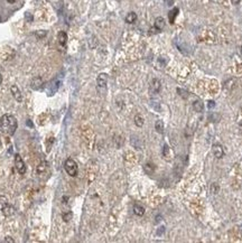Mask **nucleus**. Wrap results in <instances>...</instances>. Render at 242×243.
I'll list each match as a JSON object with an SVG mask.
<instances>
[{"mask_svg":"<svg viewBox=\"0 0 242 243\" xmlns=\"http://www.w3.org/2000/svg\"><path fill=\"white\" fill-rule=\"evenodd\" d=\"M106 83H108V75L106 73L99 74L98 78H96V84H98L99 88H106Z\"/></svg>","mask_w":242,"mask_h":243,"instance_id":"7","label":"nucleus"},{"mask_svg":"<svg viewBox=\"0 0 242 243\" xmlns=\"http://www.w3.org/2000/svg\"><path fill=\"white\" fill-rule=\"evenodd\" d=\"M18 127L16 118L11 114H3L0 119V128L3 130V132H5L6 134L13 136L15 134Z\"/></svg>","mask_w":242,"mask_h":243,"instance_id":"1","label":"nucleus"},{"mask_svg":"<svg viewBox=\"0 0 242 243\" xmlns=\"http://www.w3.org/2000/svg\"><path fill=\"white\" fill-rule=\"evenodd\" d=\"M155 28L157 30H162L164 29V27H165V19L162 18V17H157L156 20H155V24H154Z\"/></svg>","mask_w":242,"mask_h":243,"instance_id":"11","label":"nucleus"},{"mask_svg":"<svg viewBox=\"0 0 242 243\" xmlns=\"http://www.w3.org/2000/svg\"><path fill=\"white\" fill-rule=\"evenodd\" d=\"M1 83H3V75L0 74V85H1Z\"/></svg>","mask_w":242,"mask_h":243,"instance_id":"31","label":"nucleus"},{"mask_svg":"<svg viewBox=\"0 0 242 243\" xmlns=\"http://www.w3.org/2000/svg\"><path fill=\"white\" fill-rule=\"evenodd\" d=\"M46 35H47V32H46V30H38V32H36V36H37L38 38L45 37Z\"/></svg>","mask_w":242,"mask_h":243,"instance_id":"23","label":"nucleus"},{"mask_svg":"<svg viewBox=\"0 0 242 243\" xmlns=\"http://www.w3.org/2000/svg\"><path fill=\"white\" fill-rule=\"evenodd\" d=\"M164 232H165V227L162 226V227H159V230L157 231V234H158V235H162Z\"/></svg>","mask_w":242,"mask_h":243,"instance_id":"27","label":"nucleus"},{"mask_svg":"<svg viewBox=\"0 0 242 243\" xmlns=\"http://www.w3.org/2000/svg\"><path fill=\"white\" fill-rule=\"evenodd\" d=\"M165 3L167 6H172L174 3V0H165Z\"/></svg>","mask_w":242,"mask_h":243,"instance_id":"28","label":"nucleus"},{"mask_svg":"<svg viewBox=\"0 0 242 243\" xmlns=\"http://www.w3.org/2000/svg\"><path fill=\"white\" fill-rule=\"evenodd\" d=\"M7 1H8L9 3H13L15 1H16V0H7Z\"/></svg>","mask_w":242,"mask_h":243,"instance_id":"32","label":"nucleus"},{"mask_svg":"<svg viewBox=\"0 0 242 243\" xmlns=\"http://www.w3.org/2000/svg\"><path fill=\"white\" fill-rule=\"evenodd\" d=\"M0 22H1V18H0Z\"/></svg>","mask_w":242,"mask_h":243,"instance_id":"36","label":"nucleus"},{"mask_svg":"<svg viewBox=\"0 0 242 243\" xmlns=\"http://www.w3.org/2000/svg\"><path fill=\"white\" fill-rule=\"evenodd\" d=\"M46 165H47V164H46V161H42V163H40V165L38 166V168H37V171H38V173H42V171L45 170Z\"/></svg>","mask_w":242,"mask_h":243,"instance_id":"22","label":"nucleus"},{"mask_svg":"<svg viewBox=\"0 0 242 243\" xmlns=\"http://www.w3.org/2000/svg\"><path fill=\"white\" fill-rule=\"evenodd\" d=\"M160 89H162V83L158 78H154L152 81V84H150V92L152 94H157L158 92L160 91Z\"/></svg>","mask_w":242,"mask_h":243,"instance_id":"6","label":"nucleus"},{"mask_svg":"<svg viewBox=\"0 0 242 243\" xmlns=\"http://www.w3.org/2000/svg\"><path fill=\"white\" fill-rule=\"evenodd\" d=\"M193 109H194L196 112H203V110H204V104H203L202 101H200V100H196V101L193 103Z\"/></svg>","mask_w":242,"mask_h":243,"instance_id":"15","label":"nucleus"},{"mask_svg":"<svg viewBox=\"0 0 242 243\" xmlns=\"http://www.w3.org/2000/svg\"><path fill=\"white\" fill-rule=\"evenodd\" d=\"M155 129L158 134H162L164 132V122L162 120H157L155 123Z\"/></svg>","mask_w":242,"mask_h":243,"instance_id":"16","label":"nucleus"},{"mask_svg":"<svg viewBox=\"0 0 242 243\" xmlns=\"http://www.w3.org/2000/svg\"><path fill=\"white\" fill-rule=\"evenodd\" d=\"M10 91H11V94L13 95V98L16 99V101H18V102L23 101V96H21V93H20V91H19L18 86H17V85H11Z\"/></svg>","mask_w":242,"mask_h":243,"instance_id":"8","label":"nucleus"},{"mask_svg":"<svg viewBox=\"0 0 242 243\" xmlns=\"http://www.w3.org/2000/svg\"><path fill=\"white\" fill-rule=\"evenodd\" d=\"M212 152L216 158H222L224 156V149L220 144H214L212 146Z\"/></svg>","mask_w":242,"mask_h":243,"instance_id":"5","label":"nucleus"},{"mask_svg":"<svg viewBox=\"0 0 242 243\" xmlns=\"http://www.w3.org/2000/svg\"><path fill=\"white\" fill-rule=\"evenodd\" d=\"M133 213L138 215V216H142L145 214V208L139 204H135L133 205Z\"/></svg>","mask_w":242,"mask_h":243,"instance_id":"14","label":"nucleus"},{"mask_svg":"<svg viewBox=\"0 0 242 243\" xmlns=\"http://www.w3.org/2000/svg\"><path fill=\"white\" fill-rule=\"evenodd\" d=\"M219 190H220V187H219V185L216 184V183H213V184L211 185V193H212V194H218Z\"/></svg>","mask_w":242,"mask_h":243,"instance_id":"19","label":"nucleus"},{"mask_svg":"<svg viewBox=\"0 0 242 243\" xmlns=\"http://www.w3.org/2000/svg\"><path fill=\"white\" fill-rule=\"evenodd\" d=\"M177 92L179 93V95L183 98V99H187L188 98V92L185 91V90H182V89H177Z\"/></svg>","mask_w":242,"mask_h":243,"instance_id":"20","label":"nucleus"},{"mask_svg":"<svg viewBox=\"0 0 242 243\" xmlns=\"http://www.w3.org/2000/svg\"><path fill=\"white\" fill-rule=\"evenodd\" d=\"M57 37H59V44L61 47L65 48L66 47V43H67V34L65 32H59V35H57Z\"/></svg>","mask_w":242,"mask_h":243,"instance_id":"9","label":"nucleus"},{"mask_svg":"<svg viewBox=\"0 0 242 243\" xmlns=\"http://www.w3.org/2000/svg\"><path fill=\"white\" fill-rule=\"evenodd\" d=\"M160 221V216H157V220H156V222H159Z\"/></svg>","mask_w":242,"mask_h":243,"instance_id":"33","label":"nucleus"},{"mask_svg":"<svg viewBox=\"0 0 242 243\" xmlns=\"http://www.w3.org/2000/svg\"><path fill=\"white\" fill-rule=\"evenodd\" d=\"M25 18H26V20L28 23H32L33 20H34V17H33V15L30 13H25Z\"/></svg>","mask_w":242,"mask_h":243,"instance_id":"25","label":"nucleus"},{"mask_svg":"<svg viewBox=\"0 0 242 243\" xmlns=\"http://www.w3.org/2000/svg\"><path fill=\"white\" fill-rule=\"evenodd\" d=\"M135 123H136L137 127H142L144 126V123H145L144 118L141 117V115L137 114L136 117H135Z\"/></svg>","mask_w":242,"mask_h":243,"instance_id":"18","label":"nucleus"},{"mask_svg":"<svg viewBox=\"0 0 242 243\" xmlns=\"http://www.w3.org/2000/svg\"><path fill=\"white\" fill-rule=\"evenodd\" d=\"M72 215H73L72 212H66V213H63V215H62V216H63V220H64V221H65V222H69L70 220L72 219Z\"/></svg>","mask_w":242,"mask_h":243,"instance_id":"21","label":"nucleus"},{"mask_svg":"<svg viewBox=\"0 0 242 243\" xmlns=\"http://www.w3.org/2000/svg\"><path fill=\"white\" fill-rule=\"evenodd\" d=\"M240 51H241V54H242V45H241V48H240Z\"/></svg>","mask_w":242,"mask_h":243,"instance_id":"35","label":"nucleus"},{"mask_svg":"<svg viewBox=\"0 0 242 243\" xmlns=\"http://www.w3.org/2000/svg\"><path fill=\"white\" fill-rule=\"evenodd\" d=\"M178 13H179V9L177 8V7L173 8L169 13H168V19H169L170 24H174V23H175V19H176V17H177V15H178Z\"/></svg>","mask_w":242,"mask_h":243,"instance_id":"12","label":"nucleus"},{"mask_svg":"<svg viewBox=\"0 0 242 243\" xmlns=\"http://www.w3.org/2000/svg\"><path fill=\"white\" fill-rule=\"evenodd\" d=\"M64 168H65L66 173L71 177H75L77 175V171H79V166H77L76 161L74 159H72V158H67L66 160H65Z\"/></svg>","mask_w":242,"mask_h":243,"instance_id":"3","label":"nucleus"},{"mask_svg":"<svg viewBox=\"0 0 242 243\" xmlns=\"http://www.w3.org/2000/svg\"><path fill=\"white\" fill-rule=\"evenodd\" d=\"M240 232H241V235H242V225L240 226Z\"/></svg>","mask_w":242,"mask_h":243,"instance_id":"34","label":"nucleus"},{"mask_svg":"<svg viewBox=\"0 0 242 243\" xmlns=\"http://www.w3.org/2000/svg\"><path fill=\"white\" fill-rule=\"evenodd\" d=\"M42 85H43V80L40 76L34 78L32 80V83H30V86H32V89H34V90H38Z\"/></svg>","mask_w":242,"mask_h":243,"instance_id":"10","label":"nucleus"},{"mask_svg":"<svg viewBox=\"0 0 242 243\" xmlns=\"http://www.w3.org/2000/svg\"><path fill=\"white\" fill-rule=\"evenodd\" d=\"M0 212H1L5 216H10V215L13 214V212H15L13 207L9 204L7 197H6V196H3V195L0 196Z\"/></svg>","mask_w":242,"mask_h":243,"instance_id":"2","label":"nucleus"},{"mask_svg":"<svg viewBox=\"0 0 242 243\" xmlns=\"http://www.w3.org/2000/svg\"><path fill=\"white\" fill-rule=\"evenodd\" d=\"M162 155L165 158H168V155H169V147H168L167 144L164 146V151H162Z\"/></svg>","mask_w":242,"mask_h":243,"instance_id":"24","label":"nucleus"},{"mask_svg":"<svg viewBox=\"0 0 242 243\" xmlns=\"http://www.w3.org/2000/svg\"><path fill=\"white\" fill-rule=\"evenodd\" d=\"M136 20H137V13H133V11L129 13L126 16V23L127 24H133V23H136Z\"/></svg>","mask_w":242,"mask_h":243,"instance_id":"13","label":"nucleus"},{"mask_svg":"<svg viewBox=\"0 0 242 243\" xmlns=\"http://www.w3.org/2000/svg\"><path fill=\"white\" fill-rule=\"evenodd\" d=\"M208 107L210 108V109H213V108L215 107V102L212 101V100H211V101H209L208 102Z\"/></svg>","mask_w":242,"mask_h":243,"instance_id":"26","label":"nucleus"},{"mask_svg":"<svg viewBox=\"0 0 242 243\" xmlns=\"http://www.w3.org/2000/svg\"><path fill=\"white\" fill-rule=\"evenodd\" d=\"M144 170H145V173L148 174V175H152L155 170V165H152V164H146V165L144 166Z\"/></svg>","mask_w":242,"mask_h":243,"instance_id":"17","label":"nucleus"},{"mask_svg":"<svg viewBox=\"0 0 242 243\" xmlns=\"http://www.w3.org/2000/svg\"><path fill=\"white\" fill-rule=\"evenodd\" d=\"M5 241L6 242H13V239H10V236H7V238L5 239Z\"/></svg>","mask_w":242,"mask_h":243,"instance_id":"30","label":"nucleus"},{"mask_svg":"<svg viewBox=\"0 0 242 243\" xmlns=\"http://www.w3.org/2000/svg\"><path fill=\"white\" fill-rule=\"evenodd\" d=\"M240 1H241V0H231L232 5H235V6H237V5H239V3H240Z\"/></svg>","mask_w":242,"mask_h":243,"instance_id":"29","label":"nucleus"},{"mask_svg":"<svg viewBox=\"0 0 242 243\" xmlns=\"http://www.w3.org/2000/svg\"><path fill=\"white\" fill-rule=\"evenodd\" d=\"M15 166H16V169L20 175H24L26 173V166H25V163L23 160V158L20 157L19 154H16L15 156Z\"/></svg>","mask_w":242,"mask_h":243,"instance_id":"4","label":"nucleus"}]
</instances>
